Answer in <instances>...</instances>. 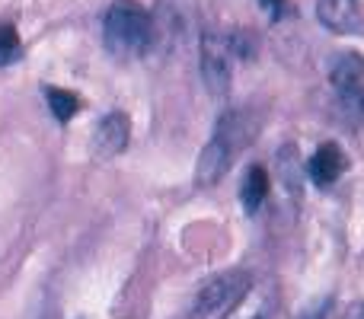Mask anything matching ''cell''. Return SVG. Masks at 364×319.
Masks as SVG:
<instances>
[{
  "instance_id": "1",
  "label": "cell",
  "mask_w": 364,
  "mask_h": 319,
  "mask_svg": "<svg viewBox=\"0 0 364 319\" xmlns=\"http://www.w3.org/2000/svg\"><path fill=\"white\" fill-rule=\"evenodd\" d=\"M102 42L122 61L141 58L154 42V16L138 0H115L102 19Z\"/></svg>"
},
{
  "instance_id": "2",
  "label": "cell",
  "mask_w": 364,
  "mask_h": 319,
  "mask_svg": "<svg viewBox=\"0 0 364 319\" xmlns=\"http://www.w3.org/2000/svg\"><path fill=\"white\" fill-rule=\"evenodd\" d=\"M252 288V275L243 269L220 271L211 281H205L195 294V316L198 319H224L246 297V291Z\"/></svg>"
},
{
  "instance_id": "3",
  "label": "cell",
  "mask_w": 364,
  "mask_h": 319,
  "mask_svg": "<svg viewBox=\"0 0 364 319\" xmlns=\"http://www.w3.org/2000/svg\"><path fill=\"white\" fill-rule=\"evenodd\" d=\"M198 67H201V80H205L208 93L211 96H224L233 83V51L230 42L224 36L205 32L198 42Z\"/></svg>"
},
{
  "instance_id": "4",
  "label": "cell",
  "mask_w": 364,
  "mask_h": 319,
  "mask_svg": "<svg viewBox=\"0 0 364 319\" xmlns=\"http://www.w3.org/2000/svg\"><path fill=\"white\" fill-rule=\"evenodd\" d=\"M237 153L240 151L227 138L211 134V141H208L198 153V166H195V179H198V185H218V182L227 175V169L233 166Z\"/></svg>"
},
{
  "instance_id": "5",
  "label": "cell",
  "mask_w": 364,
  "mask_h": 319,
  "mask_svg": "<svg viewBox=\"0 0 364 319\" xmlns=\"http://www.w3.org/2000/svg\"><path fill=\"white\" fill-rule=\"evenodd\" d=\"M128 138H132V121H128L125 112L102 115V121L96 125V134H93L96 157H102V160L119 157V153L128 147Z\"/></svg>"
},
{
  "instance_id": "6",
  "label": "cell",
  "mask_w": 364,
  "mask_h": 319,
  "mask_svg": "<svg viewBox=\"0 0 364 319\" xmlns=\"http://www.w3.org/2000/svg\"><path fill=\"white\" fill-rule=\"evenodd\" d=\"M329 83L336 87V93L352 96L364 90V58L358 51H339L329 61Z\"/></svg>"
},
{
  "instance_id": "7",
  "label": "cell",
  "mask_w": 364,
  "mask_h": 319,
  "mask_svg": "<svg viewBox=\"0 0 364 319\" xmlns=\"http://www.w3.org/2000/svg\"><path fill=\"white\" fill-rule=\"evenodd\" d=\"M316 19L329 32H339V36L358 32L361 29L358 0H316Z\"/></svg>"
},
{
  "instance_id": "8",
  "label": "cell",
  "mask_w": 364,
  "mask_h": 319,
  "mask_svg": "<svg viewBox=\"0 0 364 319\" xmlns=\"http://www.w3.org/2000/svg\"><path fill=\"white\" fill-rule=\"evenodd\" d=\"M348 169V157H346V151H342L339 144H323L320 151L310 157L307 163V173H310V179L316 182V185H333L336 179H339L342 173Z\"/></svg>"
},
{
  "instance_id": "9",
  "label": "cell",
  "mask_w": 364,
  "mask_h": 319,
  "mask_svg": "<svg viewBox=\"0 0 364 319\" xmlns=\"http://www.w3.org/2000/svg\"><path fill=\"white\" fill-rule=\"evenodd\" d=\"M265 198H269V173H265V166L256 163V166H250V173H246V179H243L240 201H243V207L250 214H256Z\"/></svg>"
},
{
  "instance_id": "10",
  "label": "cell",
  "mask_w": 364,
  "mask_h": 319,
  "mask_svg": "<svg viewBox=\"0 0 364 319\" xmlns=\"http://www.w3.org/2000/svg\"><path fill=\"white\" fill-rule=\"evenodd\" d=\"M269 313H272V291L252 284V288L246 291L243 301H240L224 319H269Z\"/></svg>"
},
{
  "instance_id": "11",
  "label": "cell",
  "mask_w": 364,
  "mask_h": 319,
  "mask_svg": "<svg viewBox=\"0 0 364 319\" xmlns=\"http://www.w3.org/2000/svg\"><path fill=\"white\" fill-rule=\"evenodd\" d=\"M45 102H48L51 115H55L58 121H70L77 112H80V96L74 93V90H64V87H45Z\"/></svg>"
},
{
  "instance_id": "12",
  "label": "cell",
  "mask_w": 364,
  "mask_h": 319,
  "mask_svg": "<svg viewBox=\"0 0 364 319\" xmlns=\"http://www.w3.org/2000/svg\"><path fill=\"white\" fill-rule=\"evenodd\" d=\"M23 55V42H19L16 26H0V67H10Z\"/></svg>"
},
{
  "instance_id": "13",
  "label": "cell",
  "mask_w": 364,
  "mask_h": 319,
  "mask_svg": "<svg viewBox=\"0 0 364 319\" xmlns=\"http://www.w3.org/2000/svg\"><path fill=\"white\" fill-rule=\"evenodd\" d=\"M329 307H333V297H323V301H314L307 310H304L297 319H326L329 316Z\"/></svg>"
},
{
  "instance_id": "14",
  "label": "cell",
  "mask_w": 364,
  "mask_h": 319,
  "mask_svg": "<svg viewBox=\"0 0 364 319\" xmlns=\"http://www.w3.org/2000/svg\"><path fill=\"white\" fill-rule=\"evenodd\" d=\"M259 4H262V10H265V13H272V19H282L284 13L291 10L288 0H259Z\"/></svg>"
},
{
  "instance_id": "15",
  "label": "cell",
  "mask_w": 364,
  "mask_h": 319,
  "mask_svg": "<svg viewBox=\"0 0 364 319\" xmlns=\"http://www.w3.org/2000/svg\"><path fill=\"white\" fill-rule=\"evenodd\" d=\"M342 319H364V301H358V303H348L346 313H342Z\"/></svg>"
},
{
  "instance_id": "16",
  "label": "cell",
  "mask_w": 364,
  "mask_h": 319,
  "mask_svg": "<svg viewBox=\"0 0 364 319\" xmlns=\"http://www.w3.org/2000/svg\"><path fill=\"white\" fill-rule=\"evenodd\" d=\"M38 319H58V316H55V310H45V313L38 316Z\"/></svg>"
}]
</instances>
